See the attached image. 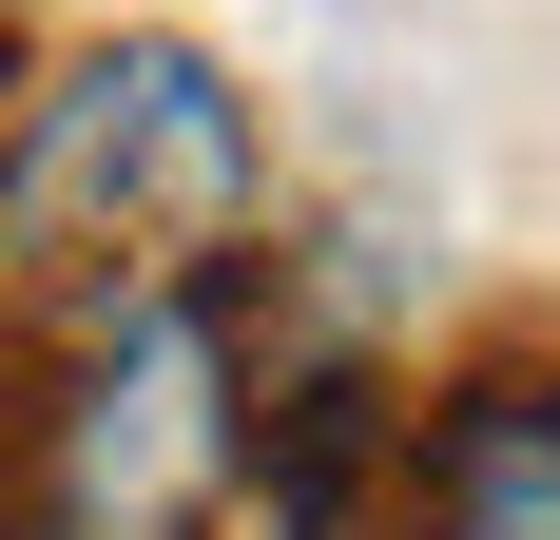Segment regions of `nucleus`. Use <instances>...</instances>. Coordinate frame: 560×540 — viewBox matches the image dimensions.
I'll list each match as a JSON object with an SVG mask.
<instances>
[{
    "label": "nucleus",
    "mask_w": 560,
    "mask_h": 540,
    "mask_svg": "<svg viewBox=\"0 0 560 540\" xmlns=\"http://www.w3.org/2000/svg\"><path fill=\"white\" fill-rule=\"evenodd\" d=\"M252 483V328L213 270L58 290L0 367V540H213Z\"/></svg>",
    "instance_id": "obj_1"
},
{
    "label": "nucleus",
    "mask_w": 560,
    "mask_h": 540,
    "mask_svg": "<svg viewBox=\"0 0 560 540\" xmlns=\"http://www.w3.org/2000/svg\"><path fill=\"white\" fill-rule=\"evenodd\" d=\"M0 213L39 232L78 290H174V270H213L232 232L271 213V136H252V97H232L213 39L116 20V39H78L58 78H20V174H0Z\"/></svg>",
    "instance_id": "obj_2"
},
{
    "label": "nucleus",
    "mask_w": 560,
    "mask_h": 540,
    "mask_svg": "<svg viewBox=\"0 0 560 540\" xmlns=\"http://www.w3.org/2000/svg\"><path fill=\"white\" fill-rule=\"evenodd\" d=\"M368 540H560V348H483L445 406H406Z\"/></svg>",
    "instance_id": "obj_3"
},
{
    "label": "nucleus",
    "mask_w": 560,
    "mask_h": 540,
    "mask_svg": "<svg viewBox=\"0 0 560 540\" xmlns=\"http://www.w3.org/2000/svg\"><path fill=\"white\" fill-rule=\"evenodd\" d=\"M0 174H20V58H0Z\"/></svg>",
    "instance_id": "obj_4"
},
{
    "label": "nucleus",
    "mask_w": 560,
    "mask_h": 540,
    "mask_svg": "<svg viewBox=\"0 0 560 540\" xmlns=\"http://www.w3.org/2000/svg\"><path fill=\"white\" fill-rule=\"evenodd\" d=\"M0 20H20V0H0Z\"/></svg>",
    "instance_id": "obj_5"
}]
</instances>
